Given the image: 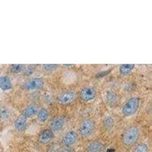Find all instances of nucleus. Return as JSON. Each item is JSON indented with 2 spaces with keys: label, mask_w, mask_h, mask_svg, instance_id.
<instances>
[{
  "label": "nucleus",
  "mask_w": 152,
  "mask_h": 152,
  "mask_svg": "<svg viewBox=\"0 0 152 152\" xmlns=\"http://www.w3.org/2000/svg\"><path fill=\"white\" fill-rule=\"evenodd\" d=\"M132 152H149V148L145 142H141L135 145Z\"/></svg>",
  "instance_id": "a211bd4d"
},
{
  "label": "nucleus",
  "mask_w": 152,
  "mask_h": 152,
  "mask_svg": "<svg viewBox=\"0 0 152 152\" xmlns=\"http://www.w3.org/2000/svg\"><path fill=\"white\" fill-rule=\"evenodd\" d=\"M135 68V65L133 64H124L119 66V72L121 73L122 75H129L132 69Z\"/></svg>",
  "instance_id": "f3484780"
},
{
  "label": "nucleus",
  "mask_w": 152,
  "mask_h": 152,
  "mask_svg": "<svg viewBox=\"0 0 152 152\" xmlns=\"http://www.w3.org/2000/svg\"><path fill=\"white\" fill-rule=\"evenodd\" d=\"M141 131L137 126H130L125 129L122 135V143L126 148L132 147L139 139Z\"/></svg>",
  "instance_id": "f257e3e1"
},
{
  "label": "nucleus",
  "mask_w": 152,
  "mask_h": 152,
  "mask_svg": "<svg viewBox=\"0 0 152 152\" xmlns=\"http://www.w3.org/2000/svg\"><path fill=\"white\" fill-rule=\"evenodd\" d=\"M76 97H77V94L75 91H66L59 94L57 97V100L60 104L66 105L75 101Z\"/></svg>",
  "instance_id": "39448f33"
},
{
  "label": "nucleus",
  "mask_w": 152,
  "mask_h": 152,
  "mask_svg": "<svg viewBox=\"0 0 152 152\" xmlns=\"http://www.w3.org/2000/svg\"><path fill=\"white\" fill-rule=\"evenodd\" d=\"M65 125V118L62 116H54L50 120V129L53 132H59Z\"/></svg>",
  "instance_id": "6e6552de"
},
{
  "label": "nucleus",
  "mask_w": 152,
  "mask_h": 152,
  "mask_svg": "<svg viewBox=\"0 0 152 152\" xmlns=\"http://www.w3.org/2000/svg\"><path fill=\"white\" fill-rule=\"evenodd\" d=\"M78 139V134L75 130H69L65 133L62 139V145L65 147H72L77 142Z\"/></svg>",
  "instance_id": "423d86ee"
},
{
  "label": "nucleus",
  "mask_w": 152,
  "mask_h": 152,
  "mask_svg": "<svg viewBox=\"0 0 152 152\" xmlns=\"http://www.w3.org/2000/svg\"><path fill=\"white\" fill-rule=\"evenodd\" d=\"M114 125H115V122L111 116H107L103 120V127L106 131H112Z\"/></svg>",
  "instance_id": "dca6fc26"
},
{
  "label": "nucleus",
  "mask_w": 152,
  "mask_h": 152,
  "mask_svg": "<svg viewBox=\"0 0 152 152\" xmlns=\"http://www.w3.org/2000/svg\"><path fill=\"white\" fill-rule=\"evenodd\" d=\"M105 100L107 105L111 107H116L119 103V96L116 92L113 91H109L106 94Z\"/></svg>",
  "instance_id": "9d476101"
},
{
  "label": "nucleus",
  "mask_w": 152,
  "mask_h": 152,
  "mask_svg": "<svg viewBox=\"0 0 152 152\" xmlns=\"http://www.w3.org/2000/svg\"><path fill=\"white\" fill-rule=\"evenodd\" d=\"M97 91L95 88L91 86L84 87L79 92V97L84 102H88L96 97Z\"/></svg>",
  "instance_id": "0eeeda50"
},
{
  "label": "nucleus",
  "mask_w": 152,
  "mask_h": 152,
  "mask_svg": "<svg viewBox=\"0 0 152 152\" xmlns=\"http://www.w3.org/2000/svg\"><path fill=\"white\" fill-rule=\"evenodd\" d=\"M10 116L11 112L8 107H0V119H2V120H6V119H9Z\"/></svg>",
  "instance_id": "6ab92c4d"
},
{
  "label": "nucleus",
  "mask_w": 152,
  "mask_h": 152,
  "mask_svg": "<svg viewBox=\"0 0 152 152\" xmlns=\"http://www.w3.org/2000/svg\"><path fill=\"white\" fill-rule=\"evenodd\" d=\"M45 71H53V70H56V69L58 68V65H55V64H46L43 65L42 66Z\"/></svg>",
  "instance_id": "412c9836"
},
{
  "label": "nucleus",
  "mask_w": 152,
  "mask_h": 152,
  "mask_svg": "<svg viewBox=\"0 0 152 152\" xmlns=\"http://www.w3.org/2000/svg\"><path fill=\"white\" fill-rule=\"evenodd\" d=\"M140 106V99L133 97L129 99L122 107V113L125 116H131L138 111Z\"/></svg>",
  "instance_id": "f03ea898"
},
{
  "label": "nucleus",
  "mask_w": 152,
  "mask_h": 152,
  "mask_svg": "<svg viewBox=\"0 0 152 152\" xmlns=\"http://www.w3.org/2000/svg\"><path fill=\"white\" fill-rule=\"evenodd\" d=\"M104 144L100 141H92L88 144L87 147V152H102L104 151Z\"/></svg>",
  "instance_id": "9b49d317"
},
{
  "label": "nucleus",
  "mask_w": 152,
  "mask_h": 152,
  "mask_svg": "<svg viewBox=\"0 0 152 152\" xmlns=\"http://www.w3.org/2000/svg\"><path fill=\"white\" fill-rule=\"evenodd\" d=\"M0 88L4 91L12 89V84L9 77H7V76H2V77H0Z\"/></svg>",
  "instance_id": "4468645a"
},
{
  "label": "nucleus",
  "mask_w": 152,
  "mask_h": 152,
  "mask_svg": "<svg viewBox=\"0 0 152 152\" xmlns=\"http://www.w3.org/2000/svg\"><path fill=\"white\" fill-rule=\"evenodd\" d=\"M27 126H28V119L23 115L18 116L15 120L14 126L17 131L23 132L25 130Z\"/></svg>",
  "instance_id": "ddd939ff"
},
{
  "label": "nucleus",
  "mask_w": 152,
  "mask_h": 152,
  "mask_svg": "<svg viewBox=\"0 0 152 152\" xmlns=\"http://www.w3.org/2000/svg\"><path fill=\"white\" fill-rule=\"evenodd\" d=\"M25 65L23 64H15V65H12L9 67V70H10L11 72L12 73H19L22 72L23 70L25 69Z\"/></svg>",
  "instance_id": "aec40b11"
},
{
  "label": "nucleus",
  "mask_w": 152,
  "mask_h": 152,
  "mask_svg": "<svg viewBox=\"0 0 152 152\" xmlns=\"http://www.w3.org/2000/svg\"><path fill=\"white\" fill-rule=\"evenodd\" d=\"M56 152H69V151H67L66 150H59V151H57Z\"/></svg>",
  "instance_id": "4be33fe9"
},
{
  "label": "nucleus",
  "mask_w": 152,
  "mask_h": 152,
  "mask_svg": "<svg viewBox=\"0 0 152 152\" xmlns=\"http://www.w3.org/2000/svg\"><path fill=\"white\" fill-rule=\"evenodd\" d=\"M95 122L91 119H85L79 123L78 131L79 134L83 138H88L95 131Z\"/></svg>",
  "instance_id": "7ed1b4c3"
},
{
  "label": "nucleus",
  "mask_w": 152,
  "mask_h": 152,
  "mask_svg": "<svg viewBox=\"0 0 152 152\" xmlns=\"http://www.w3.org/2000/svg\"><path fill=\"white\" fill-rule=\"evenodd\" d=\"M38 110H39V107L37 104H31L27 106L25 108L22 110V114L24 116L28 119V118H31L34 116L35 115H37L38 112Z\"/></svg>",
  "instance_id": "f8f14e48"
},
{
  "label": "nucleus",
  "mask_w": 152,
  "mask_h": 152,
  "mask_svg": "<svg viewBox=\"0 0 152 152\" xmlns=\"http://www.w3.org/2000/svg\"><path fill=\"white\" fill-rule=\"evenodd\" d=\"M54 136V132H53L50 129H46L40 132L38 141L42 145H45L51 142L53 139Z\"/></svg>",
  "instance_id": "1a4fd4ad"
},
{
  "label": "nucleus",
  "mask_w": 152,
  "mask_h": 152,
  "mask_svg": "<svg viewBox=\"0 0 152 152\" xmlns=\"http://www.w3.org/2000/svg\"><path fill=\"white\" fill-rule=\"evenodd\" d=\"M44 85V81L40 78H32L24 81L21 85L24 90L35 91L41 89Z\"/></svg>",
  "instance_id": "20e7f679"
},
{
  "label": "nucleus",
  "mask_w": 152,
  "mask_h": 152,
  "mask_svg": "<svg viewBox=\"0 0 152 152\" xmlns=\"http://www.w3.org/2000/svg\"><path fill=\"white\" fill-rule=\"evenodd\" d=\"M49 111L47 108L42 107L40 109L38 110V112L37 113V116L38 120L41 123H44V122L47 121V119L49 118Z\"/></svg>",
  "instance_id": "2eb2a0df"
}]
</instances>
